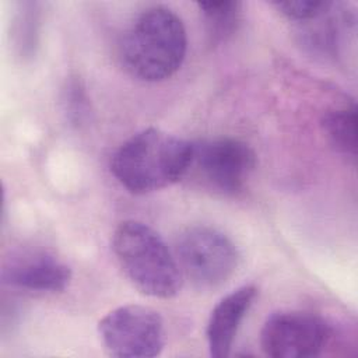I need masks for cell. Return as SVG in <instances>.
Segmentation results:
<instances>
[{
  "label": "cell",
  "instance_id": "cell-1",
  "mask_svg": "<svg viewBox=\"0 0 358 358\" xmlns=\"http://www.w3.org/2000/svg\"><path fill=\"white\" fill-rule=\"evenodd\" d=\"M187 36L178 14L164 6L141 11L119 41V60L134 78L155 83L175 74L186 56Z\"/></svg>",
  "mask_w": 358,
  "mask_h": 358
},
{
  "label": "cell",
  "instance_id": "cell-2",
  "mask_svg": "<svg viewBox=\"0 0 358 358\" xmlns=\"http://www.w3.org/2000/svg\"><path fill=\"white\" fill-rule=\"evenodd\" d=\"M190 158L192 141L148 127L116 150L110 172L130 193L144 194L185 179Z\"/></svg>",
  "mask_w": 358,
  "mask_h": 358
},
{
  "label": "cell",
  "instance_id": "cell-3",
  "mask_svg": "<svg viewBox=\"0 0 358 358\" xmlns=\"http://www.w3.org/2000/svg\"><path fill=\"white\" fill-rule=\"evenodd\" d=\"M112 249L130 282L143 294L168 299L182 287V270L161 235L144 222L129 220L117 225Z\"/></svg>",
  "mask_w": 358,
  "mask_h": 358
},
{
  "label": "cell",
  "instance_id": "cell-4",
  "mask_svg": "<svg viewBox=\"0 0 358 358\" xmlns=\"http://www.w3.org/2000/svg\"><path fill=\"white\" fill-rule=\"evenodd\" d=\"M255 165L253 150L238 138L201 140L192 143V158L185 178L190 176L213 193L235 196L243 190Z\"/></svg>",
  "mask_w": 358,
  "mask_h": 358
},
{
  "label": "cell",
  "instance_id": "cell-5",
  "mask_svg": "<svg viewBox=\"0 0 358 358\" xmlns=\"http://www.w3.org/2000/svg\"><path fill=\"white\" fill-rule=\"evenodd\" d=\"M176 257L182 273L201 289L224 285L239 263L234 242L207 225L189 227L178 236Z\"/></svg>",
  "mask_w": 358,
  "mask_h": 358
},
{
  "label": "cell",
  "instance_id": "cell-6",
  "mask_svg": "<svg viewBox=\"0 0 358 358\" xmlns=\"http://www.w3.org/2000/svg\"><path fill=\"white\" fill-rule=\"evenodd\" d=\"M98 331L106 351L119 358H151L165 344L164 320L152 308L123 305L105 315Z\"/></svg>",
  "mask_w": 358,
  "mask_h": 358
},
{
  "label": "cell",
  "instance_id": "cell-7",
  "mask_svg": "<svg viewBox=\"0 0 358 358\" xmlns=\"http://www.w3.org/2000/svg\"><path fill=\"white\" fill-rule=\"evenodd\" d=\"M333 330L320 316L301 310L270 315L260 331L263 352L271 358H312L329 344Z\"/></svg>",
  "mask_w": 358,
  "mask_h": 358
},
{
  "label": "cell",
  "instance_id": "cell-8",
  "mask_svg": "<svg viewBox=\"0 0 358 358\" xmlns=\"http://www.w3.org/2000/svg\"><path fill=\"white\" fill-rule=\"evenodd\" d=\"M3 281L14 288L35 292H62L71 280L70 267L59 259L34 253L11 259L3 268Z\"/></svg>",
  "mask_w": 358,
  "mask_h": 358
},
{
  "label": "cell",
  "instance_id": "cell-9",
  "mask_svg": "<svg viewBox=\"0 0 358 358\" xmlns=\"http://www.w3.org/2000/svg\"><path fill=\"white\" fill-rule=\"evenodd\" d=\"M256 295L257 288L255 285H242L227 294L213 308L206 329L211 357L225 358L229 355L239 326L253 305Z\"/></svg>",
  "mask_w": 358,
  "mask_h": 358
},
{
  "label": "cell",
  "instance_id": "cell-10",
  "mask_svg": "<svg viewBox=\"0 0 358 358\" xmlns=\"http://www.w3.org/2000/svg\"><path fill=\"white\" fill-rule=\"evenodd\" d=\"M323 129L331 144L344 155L357 157V108L355 105L329 110L323 116Z\"/></svg>",
  "mask_w": 358,
  "mask_h": 358
},
{
  "label": "cell",
  "instance_id": "cell-11",
  "mask_svg": "<svg viewBox=\"0 0 358 358\" xmlns=\"http://www.w3.org/2000/svg\"><path fill=\"white\" fill-rule=\"evenodd\" d=\"M199 11L204 20L208 36L214 43L225 41L236 31L241 20L239 1H199Z\"/></svg>",
  "mask_w": 358,
  "mask_h": 358
},
{
  "label": "cell",
  "instance_id": "cell-12",
  "mask_svg": "<svg viewBox=\"0 0 358 358\" xmlns=\"http://www.w3.org/2000/svg\"><path fill=\"white\" fill-rule=\"evenodd\" d=\"M334 3L323 0H288L274 1L273 6L287 18L294 21H312L327 13Z\"/></svg>",
  "mask_w": 358,
  "mask_h": 358
}]
</instances>
